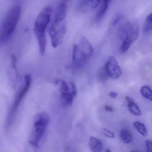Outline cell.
I'll list each match as a JSON object with an SVG mask.
<instances>
[{"instance_id": "6da1fadb", "label": "cell", "mask_w": 152, "mask_h": 152, "mask_svg": "<svg viewBox=\"0 0 152 152\" xmlns=\"http://www.w3.org/2000/svg\"><path fill=\"white\" fill-rule=\"evenodd\" d=\"M52 11L51 7L48 5L45 6L39 13L34 23V32L41 55H44L46 50L47 39L45 31L49 23Z\"/></svg>"}, {"instance_id": "7a4b0ae2", "label": "cell", "mask_w": 152, "mask_h": 152, "mask_svg": "<svg viewBox=\"0 0 152 152\" xmlns=\"http://www.w3.org/2000/svg\"><path fill=\"white\" fill-rule=\"evenodd\" d=\"M93 51L90 42L85 36L82 35L79 44H74L73 46V69L78 70L83 68L88 62Z\"/></svg>"}, {"instance_id": "3957f363", "label": "cell", "mask_w": 152, "mask_h": 152, "mask_svg": "<svg viewBox=\"0 0 152 152\" xmlns=\"http://www.w3.org/2000/svg\"><path fill=\"white\" fill-rule=\"evenodd\" d=\"M21 10V5L19 3H16L8 11L1 27V44H4L8 41L13 34L20 19Z\"/></svg>"}, {"instance_id": "277c9868", "label": "cell", "mask_w": 152, "mask_h": 152, "mask_svg": "<svg viewBox=\"0 0 152 152\" xmlns=\"http://www.w3.org/2000/svg\"><path fill=\"white\" fill-rule=\"evenodd\" d=\"M139 34V24L137 21H129L123 24L119 27L118 35L123 41L121 48L122 53L128 51L132 43L138 38Z\"/></svg>"}, {"instance_id": "5b68a950", "label": "cell", "mask_w": 152, "mask_h": 152, "mask_svg": "<svg viewBox=\"0 0 152 152\" xmlns=\"http://www.w3.org/2000/svg\"><path fill=\"white\" fill-rule=\"evenodd\" d=\"M49 116L45 112L38 114L34 120L33 130L30 139V143L35 148L39 147V143L44 135L49 123Z\"/></svg>"}, {"instance_id": "8992f818", "label": "cell", "mask_w": 152, "mask_h": 152, "mask_svg": "<svg viewBox=\"0 0 152 152\" xmlns=\"http://www.w3.org/2000/svg\"><path fill=\"white\" fill-rule=\"evenodd\" d=\"M67 32L65 19L54 18L53 23L49 29V34L53 48H57L62 42Z\"/></svg>"}, {"instance_id": "52a82bcc", "label": "cell", "mask_w": 152, "mask_h": 152, "mask_svg": "<svg viewBox=\"0 0 152 152\" xmlns=\"http://www.w3.org/2000/svg\"><path fill=\"white\" fill-rule=\"evenodd\" d=\"M31 76L30 74H26L24 76V83L23 87L19 89L16 96L15 101L10 110L8 115L7 123L8 126H10L13 123L14 117L17 111L18 107L19 106L21 101L24 97L31 86Z\"/></svg>"}, {"instance_id": "ba28073f", "label": "cell", "mask_w": 152, "mask_h": 152, "mask_svg": "<svg viewBox=\"0 0 152 152\" xmlns=\"http://www.w3.org/2000/svg\"><path fill=\"white\" fill-rule=\"evenodd\" d=\"M109 76L114 79H117L122 74V70L115 57L110 56L104 66Z\"/></svg>"}, {"instance_id": "9c48e42d", "label": "cell", "mask_w": 152, "mask_h": 152, "mask_svg": "<svg viewBox=\"0 0 152 152\" xmlns=\"http://www.w3.org/2000/svg\"><path fill=\"white\" fill-rule=\"evenodd\" d=\"M100 1H80L77 4V10L81 12H85L94 10L100 5Z\"/></svg>"}, {"instance_id": "30bf717a", "label": "cell", "mask_w": 152, "mask_h": 152, "mask_svg": "<svg viewBox=\"0 0 152 152\" xmlns=\"http://www.w3.org/2000/svg\"><path fill=\"white\" fill-rule=\"evenodd\" d=\"M110 2V1H101L99 8L96 14V17H95V19L97 22L101 21L102 18L104 16L107 9H108Z\"/></svg>"}, {"instance_id": "8fae6325", "label": "cell", "mask_w": 152, "mask_h": 152, "mask_svg": "<svg viewBox=\"0 0 152 152\" xmlns=\"http://www.w3.org/2000/svg\"><path fill=\"white\" fill-rule=\"evenodd\" d=\"M89 147L92 152H100L103 148V143L99 139L91 137L90 138Z\"/></svg>"}, {"instance_id": "7c38bea8", "label": "cell", "mask_w": 152, "mask_h": 152, "mask_svg": "<svg viewBox=\"0 0 152 152\" xmlns=\"http://www.w3.org/2000/svg\"><path fill=\"white\" fill-rule=\"evenodd\" d=\"M125 99L128 102V107L130 112L137 116L141 115L142 114L141 111L137 104L133 101V99L128 96H126L125 97Z\"/></svg>"}, {"instance_id": "4fadbf2b", "label": "cell", "mask_w": 152, "mask_h": 152, "mask_svg": "<svg viewBox=\"0 0 152 152\" xmlns=\"http://www.w3.org/2000/svg\"><path fill=\"white\" fill-rule=\"evenodd\" d=\"M74 98L71 91L61 93V100L62 105L64 107H68L72 105Z\"/></svg>"}, {"instance_id": "5bb4252c", "label": "cell", "mask_w": 152, "mask_h": 152, "mask_svg": "<svg viewBox=\"0 0 152 152\" xmlns=\"http://www.w3.org/2000/svg\"><path fill=\"white\" fill-rule=\"evenodd\" d=\"M120 136L122 140L125 144H129L133 140L132 134L130 132L126 129H123L120 132Z\"/></svg>"}, {"instance_id": "9a60e30c", "label": "cell", "mask_w": 152, "mask_h": 152, "mask_svg": "<svg viewBox=\"0 0 152 152\" xmlns=\"http://www.w3.org/2000/svg\"><path fill=\"white\" fill-rule=\"evenodd\" d=\"M134 128L143 137H146L147 135V129L144 124L139 121H136L133 124Z\"/></svg>"}, {"instance_id": "2e32d148", "label": "cell", "mask_w": 152, "mask_h": 152, "mask_svg": "<svg viewBox=\"0 0 152 152\" xmlns=\"http://www.w3.org/2000/svg\"><path fill=\"white\" fill-rule=\"evenodd\" d=\"M140 92L144 98L152 102V90L149 87L143 86L140 88Z\"/></svg>"}, {"instance_id": "e0dca14e", "label": "cell", "mask_w": 152, "mask_h": 152, "mask_svg": "<svg viewBox=\"0 0 152 152\" xmlns=\"http://www.w3.org/2000/svg\"><path fill=\"white\" fill-rule=\"evenodd\" d=\"M143 30L145 33L152 31V13L147 17Z\"/></svg>"}, {"instance_id": "ac0fdd59", "label": "cell", "mask_w": 152, "mask_h": 152, "mask_svg": "<svg viewBox=\"0 0 152 152\" xmlns=\"http://www.w3.org/2000/svg\"><path fill=\"white\" fill-rule=\"evenodd\" d=\"M108 72L104 66L99 69L98 73V78L102 82L106 81L109 77Z\"/></svg>"}, {"instance_id": "d6986e66", "label": "cell", "mask_w": 152, "mask_h": 152, "mask_svg": "<svg viewBox=\"0 0 152 152\" xmlns=\"http://www.w3.org/2000/svg\"><path fill=\"white\" fill-rule=\"evenodd\" d=\"M103 134L104 136L110 138L114 139L115 138L114 134L106 129H103Z\"/></svg>"}, {"instance_id": "ffe728a7", "label": "cell", "mask_w": 152, "mask_h": 152, "mask_svg": "<svg viewBox=\"0 0 152 152\" xmlns=\"http://www.w3.org/2000/svg\"><path fill=\"white\" fill-rule=\"evenodd\" d=\"M122 17V15L121 14H118L115 15V16L114 17L113 19L112 25L113 26H115L119 23V22L121 20Z\"/></svg>"}, {"instance_id": "44dd1931", "label": "cell", "mask_w": 152, "mask_h": 152, "mask_svg": "<svg viewBox=\"0 0 152 152\" xmlns=\"http://www.w3.org/2000/svg\"><path fill=\"white\" fill-rule=\"evenodd\" d=\"M70 91H71V92L72 93L73 95L75 97L77 94V88H76L75 84L73 82H70Z\"/></svg>"}, {"instance_id": "7402d4cb", "label": "cell", "mask_w": 152, "mask_h": 152, "mask_svg": "<svg viewBox=\"0 0 152 152\" xmlns=\"http://www.w3.org/2000/svg\"><path fill=\"white\" fill-rule=\"evenodd\" d=\"M146 145L147 148L148 152H152V141L147 140L145 141Z\"/></svg>"}, {"instance_id": "603a6c76", "label": "cell", "mask_w": 152, "mask_h": 152, "mask_svg": "<svg viewBox=\"0 0 152 152\" xmlns=\"http://www.w3.org/2000/svg\"><path fill=\"white\" fill-rule=\"evenodd\" d=\"M109 96L112 98H116L118 96V94L116 92H114V91H111L109 93Z\"/></svg>"}, {"instance_id": "cb8c5ba5", "label": "cell", "mask_w": 152, "mask_h": 152, "mask_svg": "<svg viewBox=\"0 0 152 152\" xmlns=\"http://www.w3.org/2000/svg\"><path fill=\"white\" fill-rule=\"evenodd\" d=\"M105 111L109 112H113V107L107 104H106L105 105Z\"/></svg>"}, {"instance_id": "d4e9b609", "label": "cell", "mask_w": 152, "mask_h": 152, "mask_svg": "<svg viewBox=\"0 0 152 152\" xmlns=\"http://www.w3.org/2000/svg\"><path fill=\"white\" fill-rule=\"evenodd\" d=\"M131 152H141V151L137 150H132Z\"/></svg>"}, {"instance_id": "484cf974", "label": "cell", "mask_w": 152, "mask_h": 152, "mask_svg": "<svg viewBox=\"0 0 152 152\" xmlns=\"http://www.w3.org/2000/svg\"><path fill=\"white\" fill-rule=\"evenodd\" d=\"M105 152H112L110 149H108V148H106L105 150Z\"/></svg>"}]
</instances>
